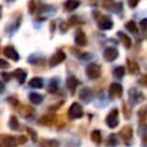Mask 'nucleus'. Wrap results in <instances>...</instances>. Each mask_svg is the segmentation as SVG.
I'll return each instance as SVG.
<instances>
[{"label":"nucleus","mask_w":147,"mask_h":147,"mask_svg":"<svg viewBox=\"0 0 147 147\" xmlns=\"http://www.w3.org/2000/svg\"><path fill=\"white\" fill-rule=\"evenodd\" d=\"M0 16H1V6H0Z\"/></svg>","instance_id":"e433bc0d"},{"label":"nucleus","mask_w":147,"mask_h":147,"mask_svg":"<svg viewBox=\"0 0 147 147\" xmlns=\"http://www.w3.org/2000/svg\"><path fill=\"white\" fill-rule=\"evenodd\" d=\"M117 36H118L121 42H122L126 48H130V47H131V39H130V37H127L125 33H123V32H121V31L117 32Z\"/></svg>","instance_id":"dca6fc26"},{"label":"nucleus","mask_w":147,"mask_h":147,"mask_svg":"<svg viewBox=\"0 0 147 147\" xmlns=\"http://www.w3.org/2000/svg\"><path fill=\"white\" fill-rule=\"evenodd\" d=\"M144 99H145L144 94H142L140 91H138L137 88H131V90L129 91V100H130L133 105H137V103L141 102Z\"/></svg>","instance_id":"7ed1b4c3"},{"label":"nucleus","mask_w":147,"mask_h":147,"mask_svg":"<svg viewBox=\"0 0 147 147\" xmlns=\"http://www.w3.org/2000/svg\"><path fill=\"white\" fill-rule=\"evenodd\" d=\"M34 10V2H30V13H33Z\"/></svg>","instance_id":"72a5a7b5"},{"label":"nucleus","mask_w":147,"mask_h":147,"mask_svg":"<svg viewBox=\"0 0 147 147\" xmlns=\"http://www.w3.org/2000/svg\"><path fill=\"white\" fill-rule=\"evenodd\" d=\"M3 54H5L7 57H9L10 60H13V61H18V60H20L18 53H17V52L15 51V48L11 47V46H7V47L3 49Z\"/></svg>","instance_id":"9b49d317"},{"label":"nucleus","mask_w":147,"mask_h":147,"mask_svg":"<svg viewBox=\"0 0 147 147\" xmlns=\"http://www.w3.org/2000/svg\"><path fill=\"white\" fill-rule=\"evenodd\" d=\"M126 29L131 32V33H137L138 32V29H137V26H136V23L133 22V21H130V22H127L126 23Z\"/></svg>","instance_id":"393cba45"},{"label":"nucleus","mask_w":147,"mask_h":147,"mask_svg":"<svg viewBox=\"0 0 147 147\" xmlns=\"http://www.w3.org/2000/svg\"><path fill=\"white\" fill-rule=\"evenodd\" d=\"M3 91H5V85H3V83L0 82V93H2Z\"/></svg>","instance_id":"f704fd0d"},{"label":"nucleus","mask_w":147,"mask_h":147,"mask_svg":"<svg viewBox=\"0 0 147 147\" xmlns=\"http://www.w3.org/2000/svg\"><path fill=\"white\" fill-rule=\"evenodd\" d=\"M13 76L16 77V79L18 80L20 84H23L25 82V78H26V72L22 69H16L14 72H13Z\"/></svg>","instance_id":"ddd939ff"},{"label":"nucleus","mask_w":147,"mask_h":147,"mask_svg":"<svg viewBox=\"0 0 147 147\" xmlns=\"http://www.w3.org/2000/svg\"><path fill=\"white\" fill-rule=\"evenodd\" d=\"M29 100L33 105H40L42 101V95H40L39 93H36V92H32L29 94Z\"/></svg>","instance_id":"a211bd4d"},{"label":"nucleus","mask_w":147,"mask_h":147,"mask_svg":"<svg viewBox=\"0 0 147 147\" xmlns=\"http://www.w3.org/2000/svg\"><path fill=\"white\" fill-rule=\"evenodd\" d=\"M65 60V54H64V52H62V51H57L54 55H52V57L49 59V65L51 67H55V65H57L59 63H61L62 61H64Z\"/></svg>","instance_id":"6e6552de"},{"label":"nucleus","mask_w":147,"mask_h":147,"mask_svg":"<svg viewBox=\"0 0 147 147\" xmlns=\"http://www.w3.org/2000/svg\"><path fill=\"white\" fill-rule=\"evenodd\" d=\"M8 124H9V127L11 130H18V127H20V123H18V121L15 116H10Z\"/></svg>","instance_id":"b1692460"},{"label":"nucleus","mask_w":147,"mask_h":147,"mask_svg":"<svg viewBox=\"0 0 147 147\" xmlns=\"http://www.w3.org/2000/svg\"><path fill=\"white\" fill-rule=\"evenodd\" d=\"M79 98H80L83 101L88 102V101L91 100V98H92V91H91L90 88H87V87H84V88L80 91V93H79Z\"/></svg>","instance_id":"2eb2a0df"},{"label":"nucleus","mask_w":147,"mask_h":147,"mask_svg":"<svg viewBox=\"0 0 147 147\" xmlns=\"http://www.w3.org/2000/svg\"><path fill=\"white\" fill-rule=\"evenodd\" d=\"M8 67H9V63H8L7 61L0 59V69H6V68H8Z\"/></svg>","instance_id":"7c9ffc66"},{"label":"nucleus","mask_w":147,"mask_h":147,"mask_svg":"<svg viewBox=\"0 0 147 147\" xmlns=\"http://www.w3.org/2000/svg\"><path fill=\"white\" fill-rule=\"evenodd\" d=\"M3 145L5 147H15L17 145V139L13 136H8L6 138H3Z\"/></svg>","instance_id":"6ab92c4d"},{"label":"nucleus","mask_w":147,"mask_h":147,"mask_svg":"<svg viewBox=\"0 0 147 147\" xmlns=\"http://www.w3.org/2000/svg\"><path fill=\"white\" fill-rule=\"evenodd\" d=\"M139 83H140L142 86H146V87H147V75H142V76L139 78Z\"/></svg>","instance_id":"c85d7f7f"},{"label":"nucleus","mask_w":147,"mask_h":147,"mask_svg":"<svg viewBox=\"0 0 147 147\" xmlns=\"http://www.w3.org/2000/svg\"><path fill=\"white\" fill-rule=\"evenodd\" d=\"M78 6H79V2H78V1L69 0V1H65V2H64V8H65L67 10H74V9H76Z\"/></svg>","instance_id":"4be33fe9"},{"label":"nucleus","mask_w":147,"mask_h":147,"mask_svg":"<svg viewBox=\"0 0 147 147\" xmlns=\"http://www.w3.org/2000/svg\"><path fill=\"white\" fill-rule=\"evenodd\" d=\"M65 85H67V88L70 91V92H75L76 87L79 85V80L75 77V76H69L67 78V82H65Z\"/></svg>","instance_id":"f8f14e48"},{"label":"nucleus","mask_w":147,"mask_h":147,"mask_svg":"<svg viewBox=\"0 0 147 147\" xmlns=\"http://www.w3.org/2000/svg\"><path fill=\"white\" fill-rule=\"evenodd\" d=\"M40 147H59V141L54 139H48V140H42L40 142Z\"/></svg>","instance_id":"aec40b11"},{"label":"nucleus","mask_w":147,"mask_h":147,"mask_svg":"<svg viewBox=\"0 0 147 147\" xmlns=\"http://www.w3.org/2000/svg\"><path fill=\"white\" fill-rule=\"evenodd\" d=\"M26 132H28V134L30 136V138L32 139V141H37V133H36L31 127H28V129H26Z\"/></svg>","instance_id":"cd10ccee"},{"label":"nucleus","mask_w":147,"mask_h":147,"mask_svg":"<svg viewBox=\"0 0 147 147\" xmlns=\"http://www.w3.org/2000/svg\"><path fill=\"white\" fill-rule=\"evenodd\" d=\"M107 145L110 146V147H114V146L117 145V138H116L115 134H110V136L108 137V139H107Z\"/></svg>","instance_id":"bb28decb"},{"label":"nucleus","mask_w":147,"mask_h":147,"mask_svg":"<svg viewBox=\"0 0 147 147\" xmlns=\"http://www.w3.org/2000/svg\"><path fill=\"white\" fill-rule=\"evenodd\" d=\"M25 141H26V138H25V137H23V136L18 137V139H17V144H24Z\"/></svg>","instance_id":"473e14b6"},{"label":"nucleus","mask_w":147,"mask_h":147,"mask_svg":"<svg viewBox=\"0 0 147 147\" xmlns=\"http://www.w3.org/2000/svg\"><path fill=\"white\" fill-rule=\"evenodd\" d=\"M86 75L90 79H96L101 75V67L96 63H90L86 67Z\"/></svg>","instance_id":"f257e3e1"},{"label":"nucleus","mask_w":147,"mask_h":147,"mask_svg":"<svg viewBox=\"0 0 147 147\" xmlns=\"http://www.w3.org/2000/svg\"><path fill=\"white\" fill-rule=\"evenodd\" d=\"M91 139L92 141H94L95 144H100L101 142V132L99 130H94L91 133Z\"/></svg>","instance_id":"5701e85b"},{"label":"nucleus","mask_w":147,"mask_h":147,"mask_svg":"<svg viewBox=\"0 0 147 147\" xmlns=\"http://www.w3.org/2000/svg\"><path fill=\"white\" fill-rule=\"evenodd\" d=\"M75 42L78 46H85L86 45V36L85 32L80 29H78L75 33Z\"/></svg>","instance_id":"9d476101"},{"label":"nucleus","mask_w":147,"mask_h":147,"mask_svg":"<svg viewBox=\"0 0 147 147\" xmlns=\"http://www.w3.org/2000/svg\"><path fill=\"white\" fill-rule=\"evenodd\" d=\"M106 123L109 127H115L118 125V110L117 109H113L108 114V116L106 118Z\"/></svg>","instance_id":"20e7f679"},{"label":"nucleus","mask_w":147,"mask_h":147,"mask_svg":"<svg viewBox=\"0 0 147 147\" xmlns=\"http://www.w3.org/2000/svg\"><path fill=\"white\" fill-rule=\"evenodd\" d=\"M124 74H125V69H124L123 67H117V68L114 70V76H115L116 78H122V77L124 76Z\"/></svg>","instance_id":"a878e982"},{"label":"nucleus","mask_w":147,"mask_h":147,"mask_svg":"<svg viewBox=\"0 0 147 147\" xmlns=\"http://www.w3.org/2000/svg\"><path fill=\"white\" fill-rule=\"evenodd\" d=\"M1 77H2V79H3L5 82H8V80L13 77V75H10L9 72H1Z\"/></svg>","instance_id":"c756f323"},{"label":"nucleus","mask_w":147,"mask_h":147,"mask_svg":"<svg viewBox=\"0 0 147 147\" xmlns=\"http://www.w3.org/2000/svg\"><path fill=\"white\" fill-rule=\"evenodd\" d=\"M68 116L70 119H76V118H80L83 116V108L78 102H74L69 110H68Z\"/></svg>","instance_id":"f03ea898"},{"label":"nucleus","mask_w":147,"mask_h":147,"mask_svg":"<svg viewBox=\"0 0 147 147\" xmlns=\"http://www.w3.org/2000/svg\"><path fill=\"white\" fill-rule=\"evenodd\" d=\"M140 25H141L142 29L147 30V18H144L142 21H140Z\"/></svg>","instance_id":"2f4dec72"},{"label":"nucleus","mask_w":147,"mask_h":147,"mask_svg":"<svg viewBox=\"0 0 147 147\" xmlns=\"http://www.w3.org/2000/svg\"><path fill=\"white\" fill-rule=\"evenodd\" d=\"M119 136L122 137V139L124 140V142L129 145V144L131 142V140H132V137H133V132H132L131 126H129V125L124 126V127L119 131Z\"/></svg>","instance_id":"423d86ee"},{"label":"nucleus","mask_w":147,"mask_h":147,"mask_svg":"<svg viewBox=\"0 0 147 147\" xmlns=\"http://www.w3.org/2000/svg\"><path fill=\"white\" fill-rule=\"evenodd\" d=\"M137 3H138L137 1H134V2H132V1H130V2H129V5H130V7H134V6L137 5Z\"/></svg>","instance_id":"c9c22d12"},{"label":"nucleus","mask_w":147,"mask_h":147,"mask_svg":"<svg viewBox=\"0 0 147 147\" xmlns=\"http://www.w3.org/2000/svg\"><path fill=\"white\" fill-rule=\"evenodd\" d=\"M29 85H30L31 87H33V88H41V87L44 86V82H42V79L39 78V77H33V78L30 79Z\"/></svg>","instance_id":"f3484780"},{"label":"nucleus","mask_w":147,"mask_h":147,"mask_svg":"<svg viewBox=\"0 0 147 147\" xmlns=\"http://www.w3.org/2000/svg\"><path fill=\"white\" fill-rule=\"evenodd\" d=\"M122 93H123V87H122L121 84L113 83L109 86V95H110V98H113V99L119 98V96H122Z\"/></svg>","instance_id":"39448f33"},{"label":"nucleus","mask_w":147,"mask_h":147,"mask_svg":"<svg viewBox=\"0 0 147 147\" xmlns=\"http://www.w3.org/2000/svg\"><path fill=\"white\" fill-rule=\"evenodd\" d=\"M127 65H129V70H130V72H131V74L136 75V74H138V72H139V65H138V63H137V62L129 60V61H127Z\"/></svg>","instance_id":"412c9836"},{"label":"nucleus","mask_w":147,"mask_h":147,"mask_svg":"<svg viewBox=\"0 0 147 147\" xmlns=\"http://www.w3.org/2000/svg\"><path fill=\"white\" fill-rule=\"evenodd\" d=\"M98 25L101 30H109L113 28V21L109 16H101L98 18Z\"/></svg>","instance_id":"1a4fd4ad"},{"label":"nucleus","mask_w":147,"mask_h":147,"mask_svg":"<svg viewBox=\"0 0 147 147\" xmlns=\"http://www.w3.org/2000/svg\"><path fill=\"white\" fill-rule=\"evenodd\" d=\"M57 88H59V80H57V78H52L49 80V83L47 84V91L53 94V93H55L57 91Z\"/></svg>","instance_id":"4468645a"},{"label":"nucleus","mask_w":147,"mask_h":147,"mask_svg":"<svg viewBox=\"0 0 147 147\" xmlns=\"http://www.w3.org/2000/svg\"><path fill=\"white\" fill-rule=\"evenodd\" d=\"M0 147H1V145H0Z\"/></svg>","instance_id":"4c0bfd02"},{"label":"nucleus","mask_w":147,"mask_h":147,"mask_svg":"<svg viewBox=\"0 0 147 147\" xmlns=\"http://www.w3.org/2000/svg\"><path fill=\"white\" fill-rule=\"evenodd\" d=\"M117 56H118V51L116 48H114V47H108V48H106L103 51V57L108 62H111V61L116 60Z\"/></svg>","instance_id":"0eeeda50"}]
</instances>
